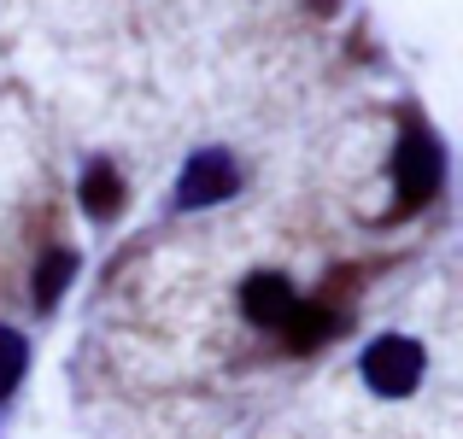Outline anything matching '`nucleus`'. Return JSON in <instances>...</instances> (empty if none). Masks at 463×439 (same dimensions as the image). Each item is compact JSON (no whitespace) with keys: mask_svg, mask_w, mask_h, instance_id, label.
Instances as JSON below:
<instances>
[{"mask_svg":"<svg viewBox=\"0 0 463 439\" xmlns=\"http://www.w3.org/2000/svg\"><path fill=\"white\" fill-rule=\"evenodd\" d=\"M364 381H370L382 398L417 393V381H422V346H417V340H405V334L370 340V351H364Z\"/></svg>","mask_w":463,"mask_h":439,"instance_id":"nucleus-1","label":"nucleus"},{"mask_svg":"<svg viewBox=\"0 0 463 439\" xmlns=\"http://www.w3.org/2000/svg\"><path fill=\"white\" fill-rule=\"evenodd\" d=\"M393 176H399V211L422 205L434 188H440V146H434L429 129H405L399 158H393Z\"/></svg>","mask_w":463,"mask_h":439,"instance_id":"nucleus-2","label":"nucleus"},{"mask_svg":"<svg viewBox=\"0 0 463 439\" xmlns=\"http://www.w3.org/2000/svg\"><path fill=\"white\" fill-rule=\"evenodd\" d=\"M235 158L229 153H194L188 158V170H182V182H176V205L182 211H200V205H217V200H229L235 193Z\"/></svg>","mask_w":463,"mask_h":439,"instance_id":"nucleus-3","label":"nucleus"},{"mask_svg":"<svg viewBox=\"0 0 463 439\" xmlns=\"http://www.w3.org/2000/svg\"><path fill=\"white\" fill-rule=\"evenodd\" d=\"M241 311L252 316L259 328H288V316L299 311V293L288 287V276H247V287H241Z\"/></svg>","mask_w":463,"mask_h":439,"instance_id":"nucleus-4","label":"nucleus"},{"mask_svg":"<svg viewBox=\"0 0 463 439\" xmlns=\"http://www.w3.org/2000/svg\"><path fill=\"white\" fill-rule=\"evenodd\" d=\"M118 200H124L118 170L112 164H89V176H82V205H89V217H112Z\"/></svg>","mask_w":463,"mask_h":439,"instance_id":"nucleus-5","label":"nucleus"},{"mask_svg":"<svg viewBox=\"0 0 463 439\" xmlns=\"http://www.w3.org/2000/svg\"><path fill=\"white\" fill-rule=\"evenodd\" d=\"M71 276H77V258H71V252H47L42 258V270H35V304H59V293H65V282Z\"/></svg>","mask_w":463,"mask_h":439,"instance_id":"nucleus-6","label":"nucleus"},{"mask_svg":"<svg viewBox=\"0 0 463 439\" xmlns=\"http://www.w3.org/2000/svg\"><path fill=\"white\" fill-rule=\"evenodd\" d=\"M24 363H30V346H24V334L0 322V398H6L12 387L24 381Z\"/></svg>","mask_w":463,"mask_h":439,"instance_id":"nucleus-7","label":"nucleus"}]
</instances>
